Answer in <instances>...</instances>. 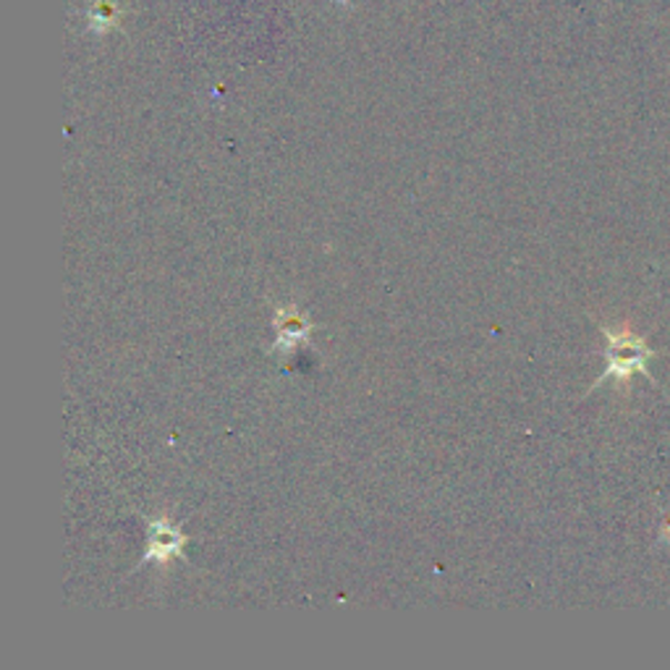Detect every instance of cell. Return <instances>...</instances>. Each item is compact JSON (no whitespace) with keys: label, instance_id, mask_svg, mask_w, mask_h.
I'll use <instances>...</instances> for the list:
<instances>
[{"label":"cell","instance_id":"2","mask_svg":"<svg viewBox=\"0 0 670 670\" xmlns=\"http://www.w3.org/2000/svg\"><path fill=\"white\" fill-rule=\"evenodd\" d=\"M186 537L179 524H173L168 516L148 521V545H144V564H171L184 552Z\"/></svg>","mask_w":670,"mask_h":670},{"label":"cell","instance_id":"1","mask_svg":"<svg viewBox=\"0 0 670 670\" xmlns=\"http://www.w3.org/2000/svg\"><path fill=\"white\" fill-rule=\"evenodd\" d=\"M608 369L606 377L616 380H629L633 373H644V362L650 352L642 346V341L626 333H608ZM602 377V380H606Z\"/></svg>","mask_w":670,"mask_h":670},{"label":"cell","instance_id":"3","mask_svg":"<svg viewBox=\"0 0 670 670\" xmlns=\"http://www.w3.org/2000/svg\"><path fill=\"white\" fill-rule=\"evenodd\" d=\"M273 327H275L273 348L281 354H291L294 348L307 344L309 335L315 333V325H312L296 307H281L275 312Z\"/></svg>","mask_w":670,"mask_h":670}]
</instances>
